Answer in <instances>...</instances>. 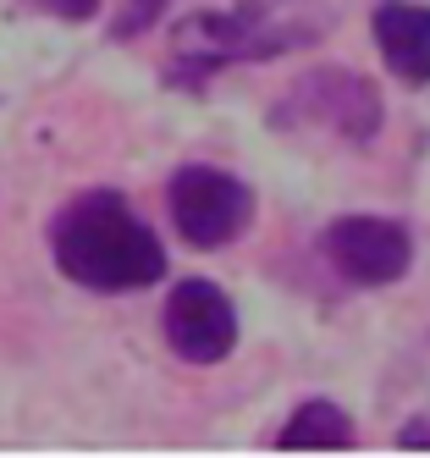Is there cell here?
<instances>
[{"label":"cell","instance_id":"cell-1","mask_svg":"<svg viewBox=\"0 0 430 458\" xmlns=\"http://www.w3.org/2000/svg\"><path fill=\"white\" fill-rule=\"evenodd\" d=\"M50 249L66 282L94 293H139L165 276V243L116 188H89L50 226Z\"/></svg>","mask_w":430,"mask_h":458},{"label":"cell","instance_id":"cell-2","mask_svg":"<svg viewBox=\"0 0 430 458\" xmlns=\"http://www.w3.org/2000/svg\"><path fill=\"white\" fill-rule=\"evenodd\" d=\"M325 22H304L298 0H238L232 12H193L172 28V83L198 89L221 67L238 61H271L292 45L320 39Z\"/></svg>","mask_w":430,"mask_h":458},{"label":"cell","instance_id":"cell-3","mask_svg":"<svg viewBox=\"0 0 430 458\" xmlns=\"http://www.w3.org/2000/svg\"><path fill=\"white\" fill-rule=\"evenodd\" d=\"M292 122L325 127V133H337L348 144H370L381 133V94L353 67H315L276 106V127H292Z\"/></svg>","mask_w":430,"mask_h":458},{"label":"cell","instance_id":"cell-4","mask_svg":"<svg viewBox=\"0 0 430 458\" xmlns=\"http://www.w3.org/2000/svg\"><path fill=\"white\" fill-rule=\"evenodd\" d=\"M165 199H172V226L188 249H226L254 221V188L221 166H182Z\"/></svg>","mask_w":430,"mask_h":458},{"label":"cell","instance_id":"cell-5","mask_svg":"<svg viewBox=\"0 0 430 458\" xmlns=\"http://www.w3.org/2000/svg\"><path fill=\"white\" fill-rule=\"evenodd\" d=\"M325 259L353 287H392L414 266V238L392 216H337L325 226Z\"/></svg>","mask_w":430,"mask_h":458},{"label":"cell","instance_id":"cell-6","mask_svg":"<svg viewBox=\"0 0 430 458\" xmlns=\"http://www.w3.org/2000/svg\"><path fill=\"white\" fill-rule=\"evenodd\" d=\"M160 332L172 343V353L188 359V365H221V359L238 348V310H232V299L215 282L188 276V282L172 287V299H165Z\"/></svg>","mask_w":430,"mask_h":458},{"label":"cell","instance_id":"cell-7","mask_svg":"<svg viewBox=\"0 0 430 458\" xmlns=\"http://www.w3.org/2000/svg\"><path fill=\"white\" fill-rule=\"evenodd\" d=\"M370 34L381 61L403 83H430V6L419 0H381L370 12Z\"/></svg>","mask_w":430,"mask_h":458},{"label":"cell","instance_id":"cell-8","mask_svg":"<svg viewBox=\"0 0 430 458\" xmlns=\"http://www.w3.org/2000/svg\"><path fill=\"white\" fill-rule=\"evenodd\" d=\"M353 442H358L353 420L342 414V403H331V398L298 403L287 414V425H282V437H276L282 453H348Z\"/></svg>","mask_w":430,"mask_h":458},{"label":"cell","instance_id":"cell-9","mask_svg":"<svg viewBox=\"0 0 430 458\" xmlns=\"http://www.w3.org/2000/svg\"><path fill=\"white\" fill-rule=\"evenodd\" d=\"M165 6H172V0H127L122 17L111 22V39H139V34H149V28L165 17Z\"/></svg>","mask_w":430,"mask_h":458},{"label":"cell","instance_id":"cell-10","mask_svg":"<svg viewBox=\"0 0 430 458\" xmlns=\"http://www.w3.org/2000/svg\"><path fill=\"white\" fill-rule=\"evenodd\" d=\"M22 6L50 12V17H61V22H89V17L99 12V0H22Z\"/></svg>","mask_w":430,"mask_h":458},{"label":"cell","instance_id":"cell-11","mask_svg":"<svg viewBox=\"0 0 430 458\" xmlns=\"http://www.w3.org/2000/svg\"><path fill=\"white\" fill-rule=\"evenodd\" d=\"M397 447H403V453H430V409L414 414L403 431H397Z\"/></svg>","mask_w":430,"mask_h":458}]
</instances>
